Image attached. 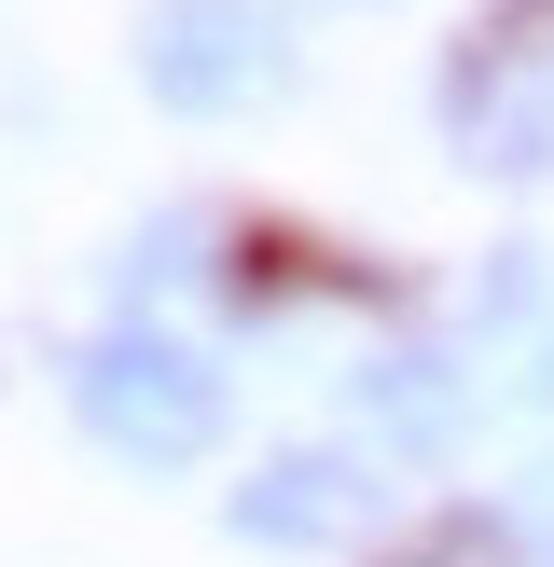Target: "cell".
<instances>
[{"label": "cell", "instance_id": "1", "mask_svg": "<svg viewBox=\"0 0 554 567\" xmlns=\"http://www.w3.org/2000/svg\"><path fill=\"white\" fill-rule=\"evenodd\" d=\"M443 138L471 181H541L554 166V0H485L443 55Z\"/></svg>", "mask_w": 554, "mask_h": 567}, {"label": "cell", "instance_id": "2", "mask_svg": "<svg viewBox=\"0 0 554 567\" xmlns=\"http://www.w3.org/2000/svg\"><path fill=\"white\" fill-rule=\"evenodd\" d=\"M70 415H83L125 471H194V457L222 443V374L181 347V332L125 319V332H98V347L70 360Z\"/></svg>", "mask_w": 554, "mask_h": 567}, {"label": "cell", "instance_id": "3", "mask_svg": "<svg viewBox=\"0 0 554 567\" xmlns=\"http://www.w3.org/2000/svg\"><path fill=\"white\" fill-rule=\"evenodd\" d=\"M277 70H291V42H277L264 0H153L138 14V83L181 125H222V111L277 97Z\"/></svg>", "mask_w": 554, "mask_h": 567}, {"label": "cell", "instance_id": "4", "mask_svg": "<svg viewBox=\"0 0 554 567\" xmlns=\"http://www.w3.org/2000/svg\"><path fill=\"white\" fill-rule=\"evenodd\" d=\"M222 526H236L249 554H332L375 526V457H347V443H291V457H264L236 498H222Z\"/></svg>", "mask_w": 554, "mask_h": 567}, {"label": "cell", "instance_id": "5", "mask_svg": "<svg viewBox=\"0 0 554 567\" xmlns=\"http://www.w3.org/2000/svg\"><path fill=\"white\" fill-rule=\"evenodd\" d=\"M347 402H360V430H375V457H458L471 443V360L458 347H430V332H402V347H375L347 374Z\"/></svg>", "mask_w": 554, "mask_h": 567}, {"label": "cell", "instance_id": "6", "mask_svg": "<svg viewBox=\"0 0 554 567\" xmlns=\"http://www.w3.org/2000/svg\"><path fill=\"white\" fill-rule=\"evenodd\" d=\"M375 567H513V526H499V513H430L416 540H388Z\"/></svg>", "mask_w": 554, "mask_h": 567}, {"label": "cell", "instance_id": "7", "mask_svg": "<svg viewBox=\"0 0 554 567\" xmlns=\"http://www.w3.org/2000/svg\"><path fill=\"white\" fill-rule=\"evenodd\" d=\"M471 319H554V291H541V249H485V291H471Z\"/></svg>", "mask_w": 554, "mask_h": 567}, {"label": "cell", "instance_id": "8", "mask_svg": "<svg viewBox=\"0 0 554 567\" xmlns=\"http://www.w3.org/2000/svg\"><path fill=\"white\" fill-rule=\"evenodd\" d=\"M499 526H513V554H541V567H554V443L526 457V485L499 498Z\"/></svg>", "mask_w": 554, "mask_h": 567}, {"label": "cell", "instance_id": "9", "mask_svg": "<svg viewBox=\"0 0 554 567\" xmlns=\"http://www.w3.org/2000/svg\"><path fill=\"white\" fill-rule=\"evenodd\" d=\"M513 388H526V402H541V415H554V319H541V332H526V374H513Z\"/></svg>", "mask_w": 554, "mask_h": 567}]
</instances>
